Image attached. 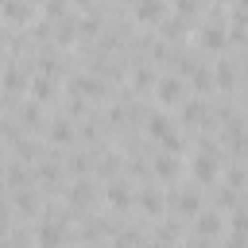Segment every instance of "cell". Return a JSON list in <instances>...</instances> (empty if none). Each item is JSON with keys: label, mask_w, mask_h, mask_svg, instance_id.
I'll return each instance as SVG.
<instances>
[{"label": "cell", "mask_w": 248, "mask_h": 248, "mask_svg": "<svg viewBox=\"0 0 248 248\" xmlns=\"http://www.w3.org/2000/svg\"><path fill=\"white\" fill-rule=\"evenodd\" d=\"M182 93H186V85H182L178 78H167V81L159 85V97H163L167 105H170V101H182Z\"/></svg>", "instance_id": "6da1fadb"}, {"label": "cell", "mask_w": 248, "mask_h": 248, "mask_svg": "<svg viewBox=\"0 0 248 248\" xmlns=\"http://www.w3.org/2000/svg\"><path fill=\"white\" fill-rule=\"evenodd\" d=\"M58 240H62V232H58V225H43V229H39V244H43V248H54Z\"/></svg>", "instance_id": "7a4b0ae2"}, {"label": "cell", "mask_w": 248, "mask_h": 248, "mask_svg": "<svg viewBox=\"0 0 248 248\" xmlns=\"http://www.w3.org/2000/svg\"><path fill=\"white\" fill-rule=\"evenodd\" d=\"M54 124H58V128H54V140H70V136H74V132L66 128V120H54Z\"/></svg>", "instance_id": "3957f363"}]
</instances>
